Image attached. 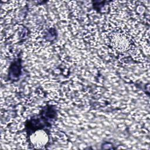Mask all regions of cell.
Segmentation results:
<instances>
[{
	"instance_id": "cell-1",
	"label": "cell",
	"mask_w": 150,
	"mask_h": 150,
	"mask_svg": "<svg viewBox=\"0 0 150 150\" xmlns=\"http://www.w3.org/2000/svg\"><path fill=\"white\" fill-rule=\"evenodd\" d=\"M110 41L112 46L119 51L127 50L131 45V39L127 33L121 29H116L111 32Z\"/></svg>"
}]
</instances>
